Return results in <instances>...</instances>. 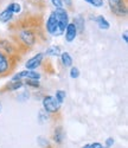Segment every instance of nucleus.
Instances as JSON below:
<instances>
[{
	"label": "nucleus",
	"instance_id": "obj_1",
	"mask_svg": "<svg viewBox=\"0 0 128 148\" xmlns=\"http://www.w3.org/2000/svg\"><path fill=\"white\" fill-rule=\"evenodd\" d=\"M37 36L36 31L32 30L31 27H24L23 30L19 31L18 33V38L20 42V46H25V47H31L37 43Z\"/></svg>",
	"mask_w": 128,
	"mask_h": 148
},
{
	"label": "nucleus",
	"instance_id": "obj_2",
	"mask_svg": "<svg viewBox=\"0 0 128 148\" xmlns=\"http://www.w3.org/2000/svg\"><path fill=\"white\" fill-rule=\"evenodd\" d=\"M45 29L47 31L49 34L51 36H54V37H59L64 33V30L61 25H59V21L57 19V16L55 13V11L54 12H51L47 20H46V24H45Z\"/></svg>",
	"mask_w": 128,
	"mask_h": 148
},
{
	"label": "nucleus",
	"instance_id": "obj_3",
	"mask_svg": "<svg viewBox=\"0 0 128 148\" xmlns=\"http://www.w3.org/2000/svg\"><path fill=\"white\" fill-rule=\"evenodd\" d=\"M42 103H43V109L45 110L46 113H49L50 115H51V114H57V113H59L61 106H62V104L56 100V97L52 96V95L44 96Z\"/></svg>",
	"mask_w": 128,
	"mask_h": 148
},
{
	"label": "nucleus",
	"instance_id": "obj_4",
	"mask_svg": "<svg viewBox=\"0 0 128 148\" xmlns=\"http://www.w3.org/2000/svg\"><path fill=\"white\" fill-rule=\"evenodd\" d=\"M109 8L116 17H126L127 16V3L125 0H108Z\"/></svg>",
	"mask_w": 128,
	"mask_h": 148
},
{
	"label": "nucleus",
	"instance_id": "obj_5",
	"mask_svg": "<svg viewBox=\"0 0 128 148\" xmlns=\"http://www.w3.org/2000/svg\"><path fill=\"white\" fill-rule=\"evenodd\" d=\"M16 59V56H6L3 55L0 57V77L1 76H6L7 73H10V71L13 69V63Z\"/></svg>",
	"mask_w": 128,
	"mask_h": 148
},
{
	"label": "nucleus",
	"instance_id": "obj_6",
	"mask_svg": "<svg viewBox=\"0 0 128 148\" xmlns=\"http://www.w3.org/2000/svg\"><path fill=\"white\" fill-rule=\"evenodd\" d=\"M17 49H18V44H16V43H12L8 39L0 40V51L6 56H16Z\"/></svg>",
	"mask_w": 128,
	"mask_h": 148
},
{
	"label": "nucleus",
	"instance_id": "obj_7",
	"mask_svg": "<svg viewBox=\"0 0 128 148\" xmlns=\"http://www.w3.org/2000/svg\"><path fill=\"white\" fill-rule=\"evenodd\" d=\"M41 73L34 70H23L12 77V81H23V79H39Z\"/></svg>",
	"mask_w": 128,
	"mask_h": 148
},
{
	"label": "nucleus",
	"instance_id": "obj_8",
	"mask_svg": "<svg viewBox=\"0 0 128 148\" xmlns=\"http://www.w3.org/2000/svg\"><path fill=\"white\" fill-rule=\"evenodd\" d=\"M44 60V53H37L32 58H30L26 63H25V68L26 70H36L37 68H39Z\"/></svg>",
	"mask_w": 128,
	"mask_h": 148
},
{
	"label": "nucleus",
	"instance_id": "obj_9",
	"mask_svg": "<svg viewBox=\"0 0 128 148\" xmlns=\"http://www.w3.org/2000/svg\"><path fill=\"white\" fill-rule=\"evenodd\" d=\"M65 40L68 43H71L76 39V37H77V30H76V26L74 25V23H69L68 24V26L65 29Z\"/></svg>",
	"mask_w": 128,
	"mask_h": 148
},
{
	"label": "nucleus",
	"instance_id": "obj_10",
	"mask_svg": "<svg viewBox=\"0 0 128 148\" xmlns=\"http://www.w3.org/2000/svg\"><path fill=\"white\" fill-rule=\"evenodd\" d=\"M64 138H65V134H64V130L62 128V126H57L54 129L52 133V140L56 145H61L64 141Z\"/></svg>",
	"mask_w": 128,
	"mask_h": 148
},
{
	"label": "nucleus",
	"instance_id": "obj_11",
	"mask_svg": "<svg viewBox=\"0 0 128 148\" xmlns=\"http://www.w3.org/2000/svg\"><path fill=\"white\" fill-rule=\"evenodd\" d=\"M21 87H24V82L18 79V81H11L8 84H6L5 87L3 88V90H8V91H16L18 89H20Z\"/></svg>",
	"mask_w": 128,
	"mask_h": 148
},
{
	"label": "nucleus",
	"instance_id": "obj_12",
	"mask_svg": "<svg viewBox=\"0 0 128 148\" xmlns=\"http://www.w3.org/2000/svg\"><path fill=\"white\" fill-rule=\"evenodd\" d=\"M61 62H62V64L65 66V68L72 66V57H71L70 53L67 52V51L61 53Z\"/></svg>",
	"mask_w": 128,
	"mask_h": 148
},
{
	"label": "nucleus",
	"instance_id": "obj_13",
	"mask_svg": "<svg viewBox=\"0 0 128 148\" xmlns=\"http://www.w3.org/2000/svg\"><path fill=\"white\" fill-rule=\"evenodd\" d=\"M95 21L97 23V25H98V27H100L101 30H108V29L110 27L109 21H108L103 16H97V17L95 18Z\"/></svg>",
	"mask_w": 128,
	"mask_h": 148
},
{
	"label": "nucleus",
	"instance_id": "obj_14",
	"mask_svg": "<svg viewBox=\"0 0 128 148\" xmlns=\"http://www.w3.org/2000/svg\"><path fill=\"white\" fill-rule=\"evenodd\" d=\"M13 19V13L11 11H8L7 8H5L1 13H0V23L3 24H7L8 21H11Z\"/></svg>",
	"mask_w": 128,
	"mask_h": 148
},
{
	"label": "nucleus",
	"instance_id": "obj_15",
	"mask_svg": "<svg viewBox=\"0 0 128 148\" xmlns=\"http://www.w3.org/2000/svg\"><path fill=\"white\" fill-rule=\"evenodd\" d=\"M74 25L76 26V30H77V33H83L84 32V18L78 16L76 17L74 20Z\"/></svg>",
	"mask_w": 128,
	"mask_h": 148
},
{
	"label": "nucleus",
	"instance_id": "obj_16",
	"mask_svg": "<svg viewBox=\"0 0 128 148\" xmlns=\"http://www.w3.org/2000/svg\"><path fill=\"white\" fill-rule=\"evenodd\" d=\"M45 53H46L47 56H55V57H58V56H61V53H62V49H61V46L52 45V46H50V47L46 49Z\"/></svg>",
	"mask_w": 128,
	"mask_h": 148
},
{
	"label": "nucleus",
	"instance_id": "obj_17",
	"mask_svg": "<svg viewBox=\"0 0 128 148\" xmlns=\"http://www.w3.org/2000/svg\"><path fill=\"white\" fill-rule=\"evenodd\" d=\"M7 10L11 11L13 14H18L21 12V5L18 4V3H11L8 6H7Z\"/></svg>",
	"mask_w": 128,
	"mask_h": 148
},
{
	"label": "nucleus",
	"instance_id": "obj_18",
	"mask_svg": "<svg viewBox=\"0 0 128 148\" xmlns=\"http://www.w3.org/2000/svg\"><path fill=\"white\" fill-rule=\"evenodd\" d=\"M24 85H26V87H31V88H39L41 87V82L39 79H25V83Z\"/></svg>",
	"mask_w": 128,
	"mask_h": 148
},
{
	"label": "nucleus",
	"instance_id": "obj_19",
	"mask_svg": "<svg viewBox=\"0 0 128 148\" xmlns=\"http://www.w3.org/2000/svg\"><path fill=\"white\" fill-rule=\"evenodd\" d=\"M49 116H50V114L46 113L44 109H41L39 113H38V119H39V122H41V123L46 122V121L49 120Z\"/></svg>",
	"mask_w": 128,
	"mask_h": 148
},
{
	"label": "nucleus",
	"instance_id": "obj_20",
	"mask_svg": "<svg viewBox=\"0 0 128 148\" xmlns=\"http://www.w3.org/2000/svg\"><path fill=\"white\" fill-rule=\"evenodd\" d=\"M55 97H56V100L62 104V103L64 102V100H65L67 94H65V91H64V90H57V91H56Z\"/></svg>",
	"mask_w": 128,
	"mask_h": 148
},
{
	"label": "nucleus",
	"instance_id": "obj_21",
	"mask_svg": "<svg viewBox=\"0 0 128 148\" xmlns=\"http://www.w3.org/2000/svg\"><path fill=\"white\" fill-rule=\"evenodd\" d=\"M37 142H38V145H39L42 148H49L50 147V143H49V140L47 139H45V138H43V136H39L37 139Z\"/></svg>",
	"mask_w": 128,
	"mask_h": 148
},
{
	"label": "nucleus",
	"instance_id": "obj_22",
	"mask_svg": "<svg viewBox=\"0 0 128 148\" xmlns=\"http://www.w3.org/2000/svg\"><path fill=\"white\" fill-rule=\"evenodd\" d=\"M78 76H80V69L76 68V66H71V69H70V77L76 79V78H78Z\"/></svg>",
	"mask_w": 128,
	"mask_h": 148
},
{
	"label": "nucleus",
	"instance_id": "obj_23",
	"mask_svg": "<svg viewBox=\"0 0 128 148\" xmlns=\"http://www.w3.org/2000/svg\"><path fill=\"white\" fill-rule=\"evenodd\" d=\"M89 4H90L92 6H94V7H102L105 4V1L103 0H90Z\"/></svg>",
	"mask_w": 128,
	"mask_h": 148
},
{
	"label": "nucleus",
	"instance_id": "obj_24",
	"mask_svg": "<svg viewBox=\"0 0 128 148\" xmlns=\"http://www.w3.org/2000/svg\"><path fill=\"white\" fill-rule=\"evenodd\" d=\"M51 4H52L56 8H62V7H63L62 0H51Z\"/></svg>",
	"mask_w": 128,
	"mask_h": 148
},
{
	"label": "nucleus",
	"instance_id": "obj_25",
	"mask_svg": "<svg viewBox=\"0 0 128 148\" xmlns=\"http://www.w3.org/2000/svg\"><path fill=\"white\" fill-rule=\"evenodd\" d=\"M113 145H114V139L113 138H108L106 140V142H105V148H110V147H113Z\"/></svg>",
	"mask_w": 128,
	"mask_h": 148
},
{
	"label": "nucleus",
	"instance_id": "obj_26",
	"mask_svg": "<svg viewBox=\"0 0 128 148\" xmlns=\"http://www.w3.org/2000/svg\"><path fill=\"white\" fill-rule=\"evenodd\" d=\"M89 148H105V147L100 142H93V143H89Z\"/></svg>",
	"mask_w": 128,
	"mask_h": 148
},
{
	"label": "nucleus",
	"instance_id": "obj_27",
	"mask_svg": "<svg viewBox=\"0 0 128 148\" xmlns=\"http://www.w3.org/2000/svg\"><path fill=\"white\" fill-rule=\"evenodd\" d=\"M26 98H29V92H28V91L23 92V94L19 96V100H21V101H26Z\"/></svg>",
	"mask_w": 128,
	"mask_h": 148
},
{
	"label": "nucleus",
	"instance_id": "obj_28",
	"mask_svg": "<svg viewBox=\"0 0 128 148\" xmlns=\"http://www.w3.org/2000/svg\"><path fill=\"white\" fill-rule=\"evenodd\" d=\"M62 3H63V5L65 4V6L69 8H71V6H72V0H62Z\"/></svg>",
	"mask_w": 128,
	"mask_h": 148
},
{
	"label": "nucleus",
	"instance_id": "obj_29",
	"mask_svg": "<svg viewBox=\"0 0 128 148\" xmlns=\"http://www.w3.org/2000/svg\"><path fill=\"white\" fill-rule=\"evenodd\" d=\"M127 34H128V33H127V31H125V32H123V34H122V38H123V42H125V43H127V42H128V40H127Z\"/></svg>",
	"mask_w": 128,
	"mask_h": 148
},
{
	"label": "nucleus",
	"instance_id": "obj_30",
	"mask_svg": "<svg viewBox=\"0 0 128 148\" xmlns=\"http://www.w3.org/2000/svg\"><path fill=\"white\" fill-rule=\"evenodd\" d=\"M82 148H89V143H87V145H84V146H82Z\"/></svg>",
	"mask_w": 128,
	"mask_h": 148
},
{
	"label": "nucleus",
	"instance_id": "obj_31",
	"mask_svg": "<svg viewBox=\"0 0 128 148\" xmlns=\"http://www.w3.org/2000/svg\"><path fill=\"white\" fill-rule=\"evenodd\" d=\"M1 110H3V104H1V102H0V113H1Z\"/></svg>",
	"mask_w": 128,
	"mask_h": 148
},
{
	"label": "nucleus",
	"instance_id": "obj_32",
	"mask_svg": "<svg viewBox=\"0 0 128 148\" xmlns=\"http://www.w3.org/2000/svg\"><path fill=\"white\" fill-rule=\"evenodd\" d=\"M3 55H4V53H3V52H1V51H0V57H1V56H3Z\"/></svg>",
	"mask_w": 128,
	"mask_h": 148
},
{
	"label": "nucleus",
	"instance_id": "obj_33",
	"mask_svg": "<svg viewBox=\"0 0 128 148\" xmlns=\"http://www.w3.org/2000/svg\"><path fill=\"white\" fill-rule=\"evenodd\" d=\"M85 1H87V3H89V1H90V0H85Z\"/></svg>",
	"mask_w": 128,
	"mask_h": 148
}]
</instances>
